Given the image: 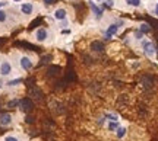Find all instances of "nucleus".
Segmentation results:
<instances>
[{
    "label": "nucleus",
    "instance_id": "f257e3e1",
    "mask_svg": "<svg viewBox=\"0 0 158 141\" xmlns=\"http://www.w3.org/2000/svg\"><path fill=\"white\" fill-rule=\"evenodd\" d=\"M142 48H144L145 55L149 57V58H152L154 55L157 54V51H155V48H157V47L151 42V41H144V42H142Z\"/></svg>",
    "mask_w": 158,
    "mask_h": 141
},
{
    "label": "nucleus",
    "instance_id": "f03ea898",
    "mask_svg": "<svg viewBox=\"0 0 158 141\" xmlns=\"http://www.w3.org/2000/svg\"><path fill=\"white\" fill-rule=\"evenodd\" d=\"M19 64H21V67H22L25 71H29V70L34 67L32 60H31L29 57H26V55H22V57L19 58Z\"/></svg>",
    "mask_w": 158,
    "mask_h": 141
},
{
    "label": "nucleus",
    "instance_id": "7ed1b4c3",
    "mask_svg": "<svg viewBox=\"0 0 158 141\" xmlns=\"http://www.w3.org/2000/svg\"><path fill=\"white\" fill-rule=\"evenodd\" d=\"M47 38H48V31L45 28H40V29L35 31V39L38 42H44Z\"/></svg>",
    "mask_w": 158,
    "mask_h": 141
},
{
    "label": "nucleus",
    "instance_id": "20e7f679",
    "mask_svg": "<svg viewBox=\"0 0 158 141\" xmlns=\"http://www.w3.org/2000/svg\"><path fill=\"white\" fill-rule=\"evenodd\" d=\"M11 73H12V64L8 60L2 61V64H0V74L2 76H9Z\"/></svg>",
    "mask_w": 158,
    "mask_h": 141
},
{
    "label": "nucleus",
    "instance_id": "39448f33",
    "mask_svg": "<svg viewBox=\"0 0 158 141\" xmlns=\"http://www.w3.org/2000/svg\"><path fill=\"white\" fill-rule=\"evenodd\" d=\"M120 25H122V22H120V23H113V25H110V26H108V29H107V32H105V38H107V39L113 38L114 35L119 32Z\"/></svg>",
    "mask_w": 158,
    "mask_h": 141
},
{
    "label": "nucleus",
    "instance_id": "423d86ee",
    "mask_svg": "<svg viewBox=\"0 0 158 141\" xmlns=\"http://www.w3.org/2000/svg\"><path fill=\"white\" fill-rule=\"evenodd\" d=\"M66 15H68V12H66V9H63V7L56 9L54 13H53V16H54L56 21H65V19H66Z\"/></svg>",
    "mask_w": 158,
    "mask_h": 141
},
{
    "label": "nucleus",
    "instance_id": "0eeeda50",
    "mask_svg": "<svg viewBox=\"0 0 158 141\" xmlns=\"http://www.w3.org/2000/svg\"><path fill=\"white\" fill-rule=\"evenodd\" d=\"M11 124H12L11 114H2V115H0V125H2V127H9Z\"/></svg>",
    "mask_w": 158,
    "mask_h": 141
},
{
    "label": "nucleus",
    "instance_id": "6e6552de",
    "mask_svg": "<svg viewBox=\"0 0 158 141\" xmlns=\"http://www.w3.org/2000/svg\"><path fill=\"white\" fill-rule=\"evenodd\" d=\"M21 12L23 15H32L34 12V4L32 3H22L21 4Z\"/></svg>",
    "mask_w": 158,
    "mask_h": 141
},
{
    "label": "nucleus",
    "instance_id": "1a4fd4ad",
    "mask_svg": "<svg viewBox=\"0 0 158 141\" xmlns=\"http://www.w3.org/2000/svg\"><path fill=\"white\" fill-rule=\"evenodd\" d=\"M90 7H91V10H92V13H94L95 16H98V18H100V16L102 15V9H101V7H98V6H97L92 0H90Z\"/></svg>",
    "mask_w": 158,
    "mask_h": 141
},
{
    "label": "nucleus",
    "instance_id": "9d476101",
    "mask_svg": "<svg viewBox=\"0 0 158 141\" xmlns=\"http://www.w3.org/2000/svg\"><path fill=\"white\" fill-rule=\"evenodd\" d=\"M139 31H141V32H142L144 35H145V33L151 32V26H149L148 23H145V22H142V23L139 25Z\"/></svg>",
    "mask_w": 158,
    "mask_h": 141
},
{
    "label": "nucleus",
    "instance_id": "9b49d317",
    "mask_svg": "<svg viewBox=\"0 0 158 141\" xmlns=\"http://www.w3.org/2000/svg\"><path fill=\"white\" fill-rule=\"evenodd\" d=\"M126 128L124 127H119L117 131H116V135H117V138H124V135H126Z\"/></svg>",
    "mask_w": 158,
    "mask_h": 141
},
{
    "label": "nucleus",
    "instance_id": "f8f14e48",
    "mask_svg": "<svg viewBox=\"0 0 158 141\" xmlns=\"http://www.w3.org/2000/svg\"><path fill=\"white\" fill-rule=\"evenodd\" d=\"M91 48H92L94 51H101V50L104 48V47H102V44L100 42V41H95V42H92V44H91Z\"/></svg>",
    "mask_w": 158,
    "mask_h": 141
},
{
    "label": "nucleus",
    "instance_id": "ddd939ff",
    "mask_svg": "<svg viewBox=\"0 0 158 141\" xmlns=\"http://www.w3.org/2000/svg\"><path fill=\"white\" fill-rule=\"evenodd\" d=\"M126 1H127V4H130L133 7H139L141 3H142V0H126Z\"/></svg>",
    "mask_w": 158,
    "mask_h": 141
},
{
    "label": "nucleus",
    "instance_id": "4468645a",
    "mask_svg": "<svg viewBox=\"0 0 158 141\" xmlns=\"http://www.w3.org/2000/svg\"><path fill=\"white\" fill-rule=\"evenodd\" d=\"M117 128H119V124L117 122H113V121L108 122V131H117Z\"/></svg>",
    "mask_w": 158,
    "mask_h": 141
},
{
    "label": "nucleus",
    "instance_id": "2eb2a0df",
    "mask_svg": "<svg viewBox=\"0 0 158 141\" xmlns=\"http://www.w3.org/2000/svg\"><path fill=\"white\" fill-rule=\"evenodd\" d=\"M8 21V13L5 10H0V23H5Z\"/></svg>",
    "mask_w": 158,
    "mask_h": 141
},
{
    "label": "nucleus",
    "instance_id": "dca6fc26",
    "mask_svg": "<svg viewBox=\"0 0 158 141\" xmlns=\"http://www.w3.org/2000/svg\"><path fill=\"white\" fill-rule=\"evenodd\" d=\"M21 82H22V80H21V79H15V80H11V82H9V83H8V86H9V87L18 86V85H19V83H21Z\"/></svg>",
    "mask_w": 158,
    "mask_h": 141
},
{
    "label": "nucleus",
    "instance_id": "f3484780",
    "mask_svg": "<svg viewBox=\"0 0 158 141\" xmlns=\"http://www.w3.org/2000/svg\"><path fill=\"white\" fill-rule=\"evenodd\" d=\"M105 117H107L110 121H113V122H117V121H119V117H117L116 114H107Z\"/></svg>",
    "mask_w": 158,
    "mask_h": 141
},
{
    "label": "nucleus",
    "instance_id": "a211bd4d",
    "mask_svg": "<svg viewBox=\"0 0 158 141\" xmlns=\"http://www.w3.org/2000/svg\"><path fill=\"white\" fill-rule=\"evenodd\" d=\"M133 36H135V39H138V41H141L142 38H144V33L141 32L139 29L138 31H135V33H133Z\"/></svg>",
    "mask_w": 158,
    "mask_h": 141
},
{
    "label": "nucleus",
    "instance_id": "6ab92c4d",
    "mask_svg": "<svg viewBox=\"0 0 158 141\" xmlns=\"http://www.w3.org/2000/svg\"><path fill=\"white\" fill-rule=\"evenodd\" d=\"M102 3H104L105 7H113L114 6V0H104Z\"/></svg>",
    "mask_w": 158,
    "mask_h": 141
},
{
    "label": "nucleus",
    "instance_id": "aec40b11",
    "mask_svg": "<svg viewBox=\"0 0 158 141\" xmlns=\"http://www.w3.org/2000/svg\"><path fill=\"white\" fill-rule=\"evenodd\" d=\"M5 141H19V140H18V137H15V135H6V137H5Z\"/></svg>",
    "mask_w": 158,
    "mask_h": 141
},
{
    "label": "nucleus",
    "instance_id": "412c9836",
    "mask_svg": "<svg viewBox=\"0 0 158 141\" xmlns=\"http://www.w3.org/2000/svg\"><path fill=\"white\" fill-rule=\"evenodd\" d=\"M68 25H69V22L66 21V19H65V21H60V28H63V29H65Z\"/></svg>",
    "mask_w": 158,
    "mask_h": 141
},
{
    "label": "nucleus",
    "instance_id": "4be33fe9",
    "mask_svg": "<svg viewBox=\"0 0 158 141\" xmlns=\"http://www.w3.org/2000/svg\"><path fill=\"white\" fill-rule=\"evenodd\" d=\"M43 3H44L45 6H50V4H53V3H54V0H43Z\"/></svg>",
    "mask_w": 158,
    "mask_h": 141
},
{
    "label": "nucleus",
    "instance_id": "5701e85b",
    "mask_svg": "<svg viewBox=\"0 0 158 141\" xmlns=\"http://www.w3.org/2000/svg\"><path fill=\"white\" fill-rule=\"evenodd\" d=\"M5 6H8V1H5V0H0V10H2V7H5Z\"/></svg>",
    "mask_w": 158,
    "mask_h": 141
},
{
    "label": "nucleus",
    "instance_id": "b1692460",
    "mask_svg": "<svg viewBox=\"0 0 158 141\" xmlns=\"http://www.w3.org/2000/svg\"><path fill=\"white\" fill-rule=\"evenodd\" d=\"M154 12H155V15L158 16V1L155 3V9H154Z\"/></svg>",
    "mask_w": 158,
    "mask_h": 141
},
{
    "label": "nucleus",
    "instance_id": "393cba45",
    "mask_svg": "<svg viewBox=\"0 0 158 141\" xmlns=\"http://www.w3.org/2000/svg\"><path fill=\"white\" fill-rule=\"evenodd\" d=\"M2 87H3V82L0 80V89H2Z\"/></svg>",
    "mask_w": 158,
    "mask_h": 141
},
{
    "label": "nucleus",
    "instance_id": "a878e982",
    "mask_svg": "<svg viewBox=\"0 0 158 141\" xmlns=\"http://www.w3.org/2000/svg\"><path fill=\"white\" fill-rule=\"evenodd\" d=\"M13 1H15V3H19V1H22V0H13Z\"/></svg>",
    "mask_w": 158,
    "mask_h": 141
},
{
    "label": "nucleus",
    "instance_id": "bb28decb",
    "mask_svg": "<svg viewBox=\"0 0 158 141\" xmlns=\"http://www.w3.org/2000/svg\"><path fill=\"white\" fill-rule=\"evenodd\" d=\"M155 51H157V54H158V47H157V48H155Z\"/></svg>",
    "mask_w": 158,
    "mask_h": 141
},
{
    "label": "nucleus",
    "instance_id": "cd10ccee",
    "mask_svg": "<svg viewBox=\"0 0 158 141\" xmlns=\"http://www.w3.org/2000/svg\"><path fill=\"white\" fill-rule=\"evenodd\" d=\"M97 1H104V0H97Z\"/></svg>",
    "mask_w": 158,
    "mask_h": 141
}]
</instances>
